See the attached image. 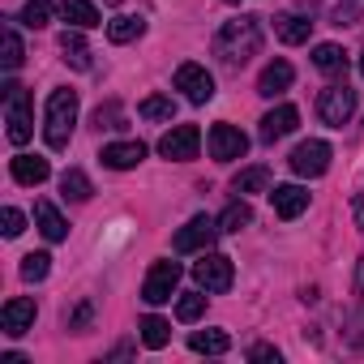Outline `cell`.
Masks as SVG:
<instances>
[{"mask_svg":"<svg viewBox=\"0 0 364 364\" xmlns=\"http://www.w3.org/2000/svg\"><path fill=\"white\" fill-rule=\"evenodd\" d=\"M35 223H39L43 240H52V245H60V240L69 236V223L60 219V210H56L52 202H35Z\"/></svg>","mask_w":364,"mask_h":364,"instance_id":"18","label":"cell"},{"mask_svg":"<svg viewBox=\"0 0 364 364\" xmlns=\"http://www.w3.org/2000/svg\"><path fill=\"white\" fill-rule=\"evenodd\" d=\"M137 116L141 120H171L176 116V99L171 95H150V99L137 103Z\"/></svg>","mask_w":364,"mask_h":364,"instance_id":"27","label":"cell"},{"mask_svg":"<svg viewBox=\"0 0 364 364\" xmlns=\"http://www.w3.org/2000/svg\"><path fill=\"white\" fill-rule=\"evenodd\" d=\"M202 313H206V296L202 291H185V296L176 300V317L180 321H198Z\"/></svg>","mask_w":364,"mask_h":364,"instance_id":"32","label":"cell"},{"mask_svg":"<svg viewBox=\"0 0 364 364\" xmlns=\"http://www.w3.org/2000/svg\"><path fill=\"white\" fill-rule=\"evenodd\" d=\"M198 146H202L198 124H171V129L159 137V154H163V159H176V163L198 159Z\"/></svg>","mask_w":364,"mask_h":364,"instance_id":"7","label":"cell"},{"mask_svg":"<svg viewBox=\"0 0 364 364\" xmlns=\"http://www.w3.org/2000/svg\"><path fill=\"white\" fill-rule=\"evenodd\" d=\"M103 167H112V171H129V167H137L141 159H146V146L141 141H112V146H103Z\"/></svg>","mask_w":364,"mask_h":364,"instance_id":"15","label":"cell"},{"mask_svg":"<svg viewBox=\"0 0 364 364\" xmlns=\"http://www.w3.org/2000/svg\"><path fill=\"white\" fill-rule=\"evenodd\" d=\"M364 18V0H338L334 5V26H355Z\"/></svg>","mask_w":364,"mask_h":364,"instance_id":"35","label":"cell"},{"mask_svg":"<svg viewBox=\"0 0 364 364\" xmlns=\"http://www.w3.org/2000/svg\"><path fill=\"white\" fill-rule=\"evenodd\" d=\"M270 206H274L279 219H300L309 210V189H300V185H274L270 189Z\"/></svg>","mask_w":364,"mask_h":364,"instance_id":"13","label":"cell"},{"mask_svg":"<svg viewBox=\"0 0 364 364\" xmlns=\"http://www.w3.org/2000/svg\"><path fill=\"white\" fill-rule=\"evenodd\" d=\"M193 279H198V287H202V291L223 296V291L232 287V279H236L232 257H223V253H210V249H206V253L193 262Z\"/></svg>","mask_w":364,"mask_h":364,"instance_id":"5","label":"cell"},{"mask_svg":"<svg viewBox=\"0 0 364 364\" xmlns=\"http://www.w3.org/2000/svg\"><path fill=\"white\" fill-rule=\"evenodd\" d=\"M253 223V206L249 202H232L223 215H219V228L223 232H240V228H249Z\"/></svg>","mask_w":364,"mask_h":364,"instance_id":"30","label":"cell"},{"mask_svg":"<svg viewBox=\"0 0 364 364\" xmlns=\"http://www.w3.org/2000/svg\"><path fill=\"white\" fill-rule=\"evenodd\" d=\"M0 223H5V228H0V232H5L9 240L26 232V219H22V210H14V206H5V215H0Z\"/></svg>","mask_w":364,"mask_h":364,"instance_id":"37","label":"cell"},{"mask_svg":"<svg viewBox=\"0 0 364 364\" xmlns=\"http://www.w3.org/2000/svg\"><path fill=\"white\" fill-rule=\"evenodd\" d=\"M313 65H317L321 73H343V69H347V52H343L338 43H317V48H313Z\"/></svg>","mask_w":364,"mask_h":364,"instance_id":"26","label":"cell"},{"mask_svg":"<svg viewBox=\"0 0 364 364\" xmlns=\"http://www.w3.org/2000/svg\"><path fill=\"white\" fill-rule=\"evenodd\" d=\"M219 219H210V215H193L185 228L176 232V240H171V249L176 253H206L215 240H219Z\"/></svg>","mask_w":364,"mask_h":364,"instance_id":"4","label":"cell"},{"mask_svg":"<svg viewBox=\"0 0 364 364\" xmlns=\"http://www.w3.org/2000/svg\"><path fill=\"white\" fill-rule=\"evenodd\" d=\"M232 189L236 193H262V189H270V167H245V171H236V180H232Z\"/></svg>","mask_w":364,"mask_h":364,"instance_id":"24","label":"cell"},{"mask_svg":"<svg viewBox=\"0 0 364 364\" xmlns=\"http://www.w3.org/2000/svg\"><path fill=\"white\" fill-rule=\"evenodd\" d=\"M0 95H5V124H9V141H14V146H26V141H31V133H35V120H31V95H26V86L5 82V86H0Z\"/></svg>","mask_w":364,"mask_h":364,"instance_id":"3","label":"cell"},{"mask_svg":"<svg viewBox=\"0 0 364 364\" xmlns=\"http://www.w3.org/2000/svg\"><path fill=\"white\" fill-rule=\"evenodd\" d=\"M22 60H26V48H22L18 31L9 26V31H5V56H0V65H5V69L14 73V69H22Z\"/></svg>","mask_w":364,"mask_h":364,"instance_id":"34","label":"cell"},{"mask_svg":"<svg viewBox=\"0 0 364 364\" xmlns=\"http://www.w3.org/2000/svg\"><path fill=\"white\" fill-rule=\"evenodd\" d=\"M351 210H355V223L364 228V198H355V202H351Z\"/></svg>","mask_w":364,"mask_h":364,"instance_id":"40","label":"cell"},{"mask_svg":"<svg viewBox=\"0 0 364 364\" xmlns=\"http://www.w3.org/2000/svg\"><path fill=\"white\" fill-rule=\"evenodd\" d=\"M360 73H364V52H360Z\"/></svg>","mask_w":364,"mask_h":364,"instance_id":"41","label":"cell"},{"mask_svg":"<svg viewBox=\"0 0 364 364\" xmlns=\"http://www.w3.org/2000/svg\"><path fill=\"white\" fill-rule=\"evenodd\" d=\"M48 270H52V257H48V253H26V257H22V279H26V283H43Z\"/></svg>","mask_w":364,"mask_h":364,"instance_id":"33","label":"cell"},{"mask_svg":"<svg viewBox=\"0 0 364 364\" xmlns=\"http://www.w3.org/2000/svg\"><path fill=\"white\" fill-rule=\"evenodd\" d=\"M189 347H193L198 355H223V351L232 347V338H228L223 330H193V334H189Z\"/></svg>","mask_w":364,"mask_h":364,"instance_id":"23","label":"cell"},{"mask_svg":"<svg viewBox=\"0 0 364 364\" xmlns=\"http://www.w3.org/2000/svg\"><path fill=\"white\" fill-rule=\"evenodd\" d=\"M73 124H77V90L60 86L48 95V107H43V137L52 150H65L69 137H73Z\"/></svg>","mask_w":364,"mask_h":364,"instance_id":"2","label":"cell"},{"mask_svg":"<svg viewBox=\"0 0 364 364\" xmlns=\"http://www.w3.org/2000/svg\"><path fill=\"white\" fill-rule=\"evenodd\" d=\"M351 112H355V90H351L347 82L321 90V99H317V116H321L330 129H343V124L351 120Z\"/></svg>","mask_w":364,"mask_h":364,"instance_id":"6","label":"cell"},{"mask_svg":"<svg viewBox=\"0 0 364 364\" xmlns=\"http://www.w3.org/2000/svg\"><path fill=\"white\" fill-rule=\"evenodd\" d=\"M291 171L296 176H304V180H317V176H326V167H330V146L326 141H317V137H309V141H300L296 150H291Z\"/></svg>","mask_w":364,"mask_h":364,"instance_id":"8","label":"cell"},{"mask_svg":"<svg viewBox=\"0 0 364 364\" xmlns=\"http://www.w3.org/2000/svg\"><path fill=\"white\" fill-rule=\"evenodd\" d=\"M95 124H99V129H124V112H120V103H99Z\"/></svg>","mask_w":364,"mask_h":364,"instance_id":"36","label":"cell"},{"mask_svg":"<svg viewBox=\"0 0 364 364\" xmlns=\"http://www.w3.org/2000/svg\"><path fill=\"white\" fill-rule=\"evenodd\" d=\"M90 176L86 171H77V167H69L65 176H60V198L65 202H90Z\"/></svg>","mask_w":364,"mask_h":364,"instance_id":"22","label":"cell"},{"mask_svg":"<svg viewBox=\"0 0 364 364\" xmlns=\"http://www.w3.org/2000/svg\"><path fill=\"white\" fill-rule=\"evenodd\" d=\"M35 300H26V296H18V300H9L5 309H0V330H5L9 338H22L31 326H35Z\"/></svg>","mask_w":364,"mask_h":364,"instance_id":"12","label":"cell"},{"mask_svg":"<svg viewBox=\"0 0 364 364\" xmlns=\"http://www.w3.org/2000/svg\"><path fill=\"white\" fill-rule=\"evenodd\" d=\"M296 124H300V112H296L291 103H279L274 112L262 116V129H257V133H262V141H279V137H287Z\"/></svg>","mask_w":364,"mask_h":364,"instance_id":"14","label":"cell"},{"mask_svg":"<svg viewBox=\"0 0 364 364\" xmlns=\"http://www.w3.org/2000/svg\"><path fill=\"white\" fill-rule=\"evenodd\" d=\"M176 283H180V262H154L146 283H141V300L146 304H163L176 296Z\"/></svg>","mask_w":364,"mask_h":364,"instance_id":"9","label":"cell"},{"mask_svg":"<svg viewBox=\"0 0 364 364\" xmlns=\"http://www.w3.org/2000/svg\"><path fill=\"white\" fill-rule=\"evenodd\" d=\"M18 22H22V26H31V31L48 26V22H52V0H26V9L18 14Z\"/></svg>","mask_w":364,"mask_h":364,"instance_id":"31","label":"cell"},{"mask_svg":"<svg viewBox=\"0 0 364 364\" xmlns=\"http://www.w3.org/2000/svg\"><path fill=\"white\" fill-rule=\"evenodd\" d=\"M249 360H274V364H279L283 355H279V347H270V343H253V347H249Z\"/></svg>","mask_w":364,"mask_h":364,"instance_id":"38","label":"cell"},{"mask_svg":"<svg viewBox=\"0 0 364 364\" xmlns=\"http://www.w3.org/2000/svg\"><path fill=\"white\" fill-rule=\"evenodd\" d=\"M60 52H65V65H73V69H82V73L90 69V48H86V39H82L77 26L60 35Z\"/></svg>","mask_w":364,"mask_h":364,"instance_id":"21","label":"cell"},{"mask_svg":"<svg viewBox=\"0 0 364 364\" xmlns=\"http://www.w3.org/2000/svg\"><path fill=\"white\" fill-rule=\"evenodd\" d=\"M262 22L257 18H232L219 26L215 35V56L228 65V69H245L257 52H262Z\"/></svg>","mask_w":364,"mask_h":364,"instance_id":"1","label":"cell"},{"mask_svg":"<svg viewBox=\"0 0 364 364\" xmlns=\"http://www.w3.org/2000/svg\"><path fill=\"white\" fill-rule=\"evenodd\" d=\"M14 180H18V185H43V180L52 176V167H48V159H39V154H14Z\"/></svg>","mask_w":364,"mask_h":364,"instance_id":"16","label":"cell"},{"mask_svg":"<svg viewBox=\"0 0 364 364\" xmlns=\"http://www.w3.org/2000/svg\"><path fill=\"white\" fill-rule=\"evenodd\" d=\"M206 146H210V159H215V163H232V159H245L249 137H245L236 124H215L210 137H206Z\"/></svg>","mask_w":364,"mask_h":364,"instance_id":"11","label":"cell"},{"mask_svg":"<svg viewBox=\"0 0 364 364\" xmlns=\"http://www.w3.org/2000/svg\"><path fill=\"white\" fill-rule=\"evenodd\" d=\"M107 5H124V0H107Z\"/></svg>","mask_w":364,"mask_h":364,"instance_id":"42","label":"cell"},{"mask_svg":"<svg viewBox=\"0 0 364 364\" xmlns=\"http://www.w3.org/2000/svg\"><path fill=\"white\" fill-rule=\"evenodd\" d=\"M141 31H146V22L141 18H129V14H120V18L107 22V39L112 43H133V39H141Z\"/></svg>","mask_w":364,"mask_h":364,"instance_id":"25","label":"cell"},{"mask_svg":"<svg viewBox=\"0 0 364 364\" xmlns=\"http://www.w3.org/2000/svg\"><path fill=\"white\" fill-rule=\"evenodd\" d=\"M291 77H296V69H291L287 60H270V65L262 69V77H257V95L274 99V95H283V90L291 86Z\"/></svg>","mask_w":364,"mask_h":364,"instance_id":"17","label":"cell"},{"mask_svg":"<svg viewBox=\"0 0 364 364\" xmlns=\"http://www.w3.org/2000/svg\"><path fill=\"white\" fill-rule=\"evenodd\" d=\"M60 18H65L69 26H77V31L99 26V9L90 5V0H60Z\"/></svg>","mask_w":364,"mask_h":364,"instance_id":"19","label":"cell"},{"mask_svg":"<svg viewBox=\"0 0 364 364\" xmlns=\"http://www.w3.org/2000/svg\"><path fill=\"white\" fill-rule=\"evenodd\" d=\"M176 90H185V99L202 107V103L215 99V77H210L202 65L189 60V65H180V69H176Z\"/></svg>","mask_w":364,"mask_h":364,"instance_id":"10","label":"cell"},{"mask_svg":"<svg viewBox=\"0 0 364 364\" xmlns=\"http://www.w3.org/2000/svg\"><path fill=\"white\" fill-rule=\"evenodd\" d=\"M167 338H171V326H167L163 317H141V343H146L150 351L167 347Z\"/></svg>","mask_w":364,"mask_h":364,"instance_id":"29","label":"cell"},{"mask_svg":"<svg viewBox=\"0 0 364 364\" xmlns=\"http://www.w3.org/2000/svg\"><path fill=\"white\" fill-rule=\"evenodd\" d=\"M90 326H95V304H90V300H77L73 309H65V330L86 334Z\"/></svg>","mask_w":364,"mask_h":364,"instance_id":"28","label":"cell"},{"mask_svg":"<svg viewBox=\"0 0 364 364\" xmlns=\"http://www.w3.org/2000/svg\"><path fill=\"white\" fill-rule=\"evenodd\" d=\"M355 296H360V300H364V257H360V262H355Z\"/></svg>","mask_w":364,"mask_h":364,"instance_id":"39","label":"cell"},{"mask_svg":"<svg viewBox=\"0 0 364 364\" xmlns=\"http://www.w3.org/2000/svg\"><path fill=\"white\" fill-rule=\"evenodd\" d=\"M274 35H279L283 43H309L313 22H309V18H300V14H283V18H274Z\"/></svg>","mask_w":364,"mask_h":364,"instance_id":"20","label":"cell"}]
</instances>
